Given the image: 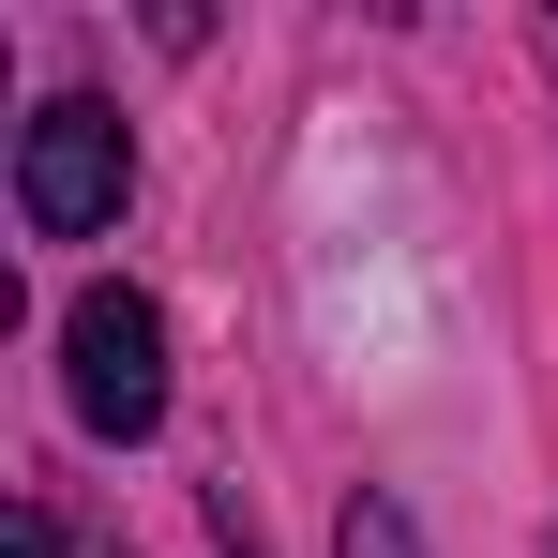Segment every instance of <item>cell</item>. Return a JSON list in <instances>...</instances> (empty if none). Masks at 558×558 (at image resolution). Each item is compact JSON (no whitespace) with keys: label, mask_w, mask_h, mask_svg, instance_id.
I'll list each match as a JSON object with an SVG mask.
<instances>
[{"label":"cell","mask_w":558,"mask_h":558,"mask_svg":"<svg viewBox=\"0 0 558 558\" xmlns=\"http://www.w3.org/2000/svg\"><path fill=\"white\" fill-rule=\"evenodd\" d=\"M121 196H136L121 106H92V92L31 106V136H15V211H31V242H92V227H121Z\"/></svg>","instance_id":"obj_1"},{"label":"cell","mask_w":558,"mask_h":558,"mask_svg":"<svg viewBox=\"0 0 558 558\" xmlns=\"http://www.w3.org/2000/svg\"><path fill=\"white\" fill-rule=\"evenodd\" d=\"M61 377H76V423L92 438H151L167 423V317L136 287H76L61 302Z\"/></svg>","instance_id":"obj_2"},{"label":"cell","mask_w":558,"mask_h":558,"mask_svg":"<svg viewBox=\"0 0 558 558\" xmlns=\"http://www.w3.org/2000/svg\"><path fill=\"white\" fill-rule=\"evenodd\" d=\"M332 558H423V544H408V513H392V498H348V529H332Z\"/></svg>","instance_id":"obj_3"}]
</instances>
